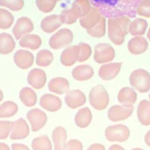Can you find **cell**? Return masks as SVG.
I'll use <instances>...</instances> for the list:
<instances>
[{
  "instance_id": "obj_1",
  "label": "cell",
  "mask_w": 150,
  "mask_h": 150,
  "mask_svg": "<svg viewBox=\"0 0 150 150\" xmlns=\"http://www.w3.org/2000/svg\"><path fill=\"white\" fill-rule=\"evenodd\" d=\"M139 1H91L94 7L98 8L103 16L118 18L135 17L136 8Z\"/></svg>"
},
{
  "instance_id": "obj_2",
  "label": "cell",
  "mask_w": 150,
  "mask_h": 150,
  "mask_svg": "<svg viewBox=\"0 0 150 150\" xmlns=\"http://www.w3.org/2000/svg\"><path fill=\"white\" fill-rule=\"evenodd\" d=\"M130 19L127 16L111 18L108 21V35L116 45H122L129 32Z\"/></svg>"
},
{
  "instance_id": "obj_3",
  "label": "cell",
  "mask_w": 150,
  "mask_h": 150,
  "mask_svg": "<svg viewBox=\"0 0 150 150\" xmlns=\"http://www.w3.org/2000/svg\"><path fill=\"white\" fill-rule=\"evenodd\" d=\"M89 102L91 105L97 110L105 109L109 103V95L102 85L93 87L89 93Z\"/></svg>"
},
{
  "instance_id": "obj_4",
  "label": "cell",
  "mask_w": 150,
  "mask_h": 150,
  "mask_svg": "<svg viewBox=\"0 0 150 150\" xmlns=\"http://www.w3.org/2000/svg\"><path fill=\"white\" fill-rule=\"evenodd\" d=\"M130 84L139 93H146L150 90V74L145 70H134L129 76Z\"/></svg>"
},
{
  "instance_id": "obj_5",
  "label": "cell",
  "mask_w": 150,
  "mask_h": 150,
  "mask_svg": "<svg viewBox=\"0 0 150 150\" xmlns=\"http://www.w3.org/2000/svg\"><path fill=\"white\" fill-rule=\"evenodd\" d=\"M105 136L110 142H124L129 137V129L121 124L110 125L105 128Z\"/></svg>"
},
{
  "instance_id": "obj_6",
  "label": "cell",
  "mask_w": 150,
  "mask_h": 150,
  "mask_svg": "<svg viewBox=\"0 0 150 150\" xmlns=\"http://www.w3.org/2000/svg\"><path fill=\"white\" fill-rule=\"evenodd\" d=\"M73 39L71 30L63 28L54 33L49 39V45L52 49H58L70 44Z\"/></svg>"
},
{
  "instance_id": "obj_7",
  "label": "cell",
  "mask_w": 150,
  "mask_h": 150,
  "mask_svg": "<svg viewBox=\"0 0 150 150\" xmlns=\"http://www.w3.org/2000/svg\"><path fill=\"white\" fill-rule=\"evenodd\" d=\"M115 56L114 48L107 43H99L94 47V59L98 63H104L113 60Z\"/></svg>"
},
{
  "instance_id": "obj_8",
  "label": "cell",
  "mask_w": 150,
  "mask_h": 150,
  "mask_svg": "<svg viewBox=\"0 0 150 150\" xmlns=\"http://www.w3.org/2000/svg\"><path fill=\"white\" fill-rule=\"evenodd\" d=\"M26 118L30 124L31 129L33 132H37L42 128L47 122L46 113L38 108H33L26 114Z\"/></svg>"
},
{
  "instance_id": "obj_9",
  "label": "cell",
  "mask_w": 150,
  "mask_h": 150,
  "mask_svg": "<svg viewBox=\"0 0 150 150\" xmlns=\"http://www.w3.org/2000/svg\"><path fill=\"white\" fill-rule=\"evenodd\" d=\"M132 105H114L108 111V117L112 121H122L128 118L132 113Z\"/></svg>"
},
{
  "instance_id": "obj_10",
  "label": "cell",
  "mask_w": 150,
  "mask_h": 150,
  "mask_svg": "<svg viewBox=\"0 0 150 150\" xmlns=\"http://www.w3.org/2000/svg\"><path fill=\"white\" fill-rule=\"evenodd\" d=\"M33 28V23L29 18L21 17L16 21L12 29V33L16 39H19L32 32Z\"/></svg>"
},
{
  "instance_id": "obj_11",
  "label": "cell",
  "mask_w": 150,
  "mask_h": 150,
  "mask_svg": "<svg viewBox=\"0 0 150 150\" xmlns=\"http://www.w3.org/2000/svg\"><path fill=\"white\" fill-rule=\"evenodd\" d=\"M29 134V128L26 121L19 118L13 122V125L10 134V138L12 140L22 139L26 138Z\"/></svg>"
},
{
  "instance_id": "obj_12",
  "label": "cell",
  "mask_w": 150,
  "mask_h": 150,
  "mask_svg": "<svg viewBox=\"0 0 150 150\" xmlns=\"http://www.w3.org/2000/svg\"><path fill=\"white\" fill-rule=\"evenodd\" d=\"M65 103L71 108H77L82 106L86 101L85 94L80 90H69L65 96Z\"/></svg>"
},
{
  "instance_id": "obj_13",
  "label": "cell",
  "mask_w": 150,
  "mask_h": 150,
  "mask_svg": "<svg viewBox=\"0 0 150 150\" xmlns=\"http://www.w3.org/2000/svg\"><path fill=\"white\" fill-rule=\"evenodd\" d=\"M27 80L33 88L40 89L44 87L46 82V73L40 69H33L29 72Z\"/></svg>"
},
{
  "instance_id": "obj_14",
  "label": "cell",
  "mask_w": 150,
  "mask_h": 150,
  "mask_svg": "<svg viewBox=\"0 0 150 150\" xmlns=\"http://www.w3.org/2000/svg\"><path fill=\"white\" fill-rule=\"evenodd\" d=\"M33 55L28 50H18L13 55L15 64L22 69H28L33 63Z\"/></svg>"
},
{
  "instance_id": "obj_15",
  "label": "cell",
  "mask_w": 150,
  "mask_h": 150,
  "mask_svg": "<svg viewBox=\"0 0 150 150\" xmlns=\"http://www.w3.org/2000/svg\"><path fill=\"white\" fill-rule=\"evenodd\" d=\"M39 104L45 110L54 112L58 111L62 107V101L58 97L50 94H45L41 96Z\"/></svg>"
},
{
  "instance_id": "obj_16",
  "label": "cell",
  "mask_w": 150,
  "mask_h": 150,
  "mask_svg": "<svg viewBox=\"0 0 150 150\" xmlns=\"http://www.w3.org/2000/svg\"><path fill=\"white\" fill-rule=\"evenodd\" d=\"M101 17L99 9L96 7H92L86 16L80 18V24L86 30H89L94 28L100 22Z\"/></svg>"
},
{
  "instance_id": "obj_17",
  "label": "cell",
  "mask_w": 150,
  "mask_h": 150,
  "mask_svg": "<svg viewBox=\"0 0 150 150\" xmlns=\"http://www.w3.org/2000/svg\"><path fill=\"white\" fill-rule=\"evenodd\" d=\"M79 45L71 46L66 47L62 53L60 57L62 64L65 66H71L79 60Z\"/></svg>"
},
{
  "instance_id": "obj_18",
  "label": "cell",
  "mask_w": 150,
  "mask_h": 150,
  "mask_svg": "<svg viewBox=\"0 0 150 150\" xmlns=\"http://www.w3.org/2000/svg\"><path fill=\"white\" fill-rule=\"evenodd\" d=\"M122 63H111L101 66L98 70V76L104 80H110L119 73Z\"/></svg>"
},
{
  "instance_id": "obj_19",
  "label": "cell",
  "mask_w": 150,
  "mask_h": 150,
  "mask_svg": "<svg viewBox=\"0 0 150 150\" xmlns=\"http://www.w3.org/2000/svg\"><path fill=\"white\" fill-rule=\"evenodd\" d=\"M63 24L60 15H51L44 18L40 23L43 31L46 33H52L57 29Z\"/></svg>"
},
{
  "instance_id": "obj_20",
  "label": "cell",
  "mask_w": 150,
  "mask_h": 150,
  "mask_svg": "<svg viewBox=\"0 0 150 150\" xmlns=\"http://www.w3.org/2000/svg\"><path fill=\"white\" fill-rule=\"evenodd\" d=\"M148 42L142 36H135L128 43V49L133 54H139L145 52L148 48Z\"/></svg>"
},
{
  "instance_id": "obj_21",
  "label": "cell",
  "mask_w": 150,
  "mask_h": 150,
  "mask_svg": "<svg viewBox=\"0 0 150 150\" xmlns=\"http://www.w3.org/2000/svg\"><path fill=\"white\" fill-rule=\"evenodd\" d=\"M70 85L68 80L64 77H54L48 84L49 90L54 93L62 94L69 91Z\"/></svg>"
},
{
  "instance_id": "obj_22",
  "label": "cell",
  "mask_w": 150,
  "mask_h": 150,
  "mask_svg": "<svg viewBox=\"0 0 150 150\" xmlns=\"http://www.w3.org/2000/svg\"><path fill=\"white\" fill-rule=\"evenodd\" d=\"M52 137L54 150H63L67 138L66 130L63 127L58 126L53 129Z\"/></svg>"
},
{
  "instance_id": "obj_23",
  "label": "cell",
  "mask_w": 150,
  "mask_h": 150,
  "mask_svg": "<svg viewBox=\"0 0 150 150\" xmlns=\"http://www.w3.org/2000/svg\"><path fill=\"white\" fill-rule=\"evenodd\" d=\"M137 117L143 125H150V102L146 100L141 101L137 110Z\"/></svg>"
},
{
  "instance_id": "obj_24",
  "label": "cell",
  "mask_w": 150,
  "mask_h": 150,
  "mask_svg": "<svg viewBox=\"0 0 150 150\" xmlns=\"http://www.w3.org/2000/svg\"><path fill=\"white\" fill-rule=\"evenodd\" d=\"M94 75L93 69L88 64H81L75 67L72 70L73 77L77 81H85Z\"/></svg>"
},
{
  "instance_id": "obj_25",
  "label": "cell",
  "mask_w": 150,
  "mask_h": 150,
  "mask_svg": "<svg viewBox=\"0 0 150 150\" xmlns=\"http://www.w3.org/2000/svg\"><path fill=\"white\" fill-rule=\"evenodd\" d=\"M137 98V94L135 90L128 87L121 88L117 97L118 101L122 105H132L136 102Z\"/></svg>"
},
{
  "instance_id": "obj_26",
  "label": "cell",
  "mask_w": 150,
  "mask_h": 150,
  "mask_svg": "<svg viewBox=\"0 0 150 150\" xmlns=\"http://www.w3.org/2000/svg\"><path fill=\"white\" fill-rule=\"evenodd\" d=\"M92 120V114L88 107L80 108L76 114L74 122L79 128H86L89 125Z\"/></svg>"
},
{
  "instance_id": "obj_27",
  "label": "cell",
  "mask_w": 150,
  "mask_h": 150,
  "mask_svg": "<svg viewBox=\"0 0 150 150\" xmlns=\"http://www.w3.org/2000/svg\"><path fill=\"white\" fill-rule=\"evenodd\" d=\"M42 44L40 38L35 34H27L23 36L19 40V45L21 47L29 48L32 50H36Z\"/></svg>"
},
{
  "instance_id": "obj_28",
  "label": "cell",
  "mask_w": 150,
  "mask_h": 150,
  "mask_svg": "<svg viewBox=\"0 0 150 150\" xmlns=\"http://www.w3.org/2000/svg\"><path fill=\"white\" fill-rule=\"evenodd\" d=\"M15 47V40L9 33H0V53L6 54L10 53Z\"/></svg>"
},
{
  "instance_id": "obj_29",
  "label": "cell",
  "mask_w": 150,
  "mask_h": 150,
  "mask_svg": "<svg viewBox=\"0 0 150 150\" xmlns=\"http://www.w3.org/2000/svg\"><path fill=\"white\" fill-rule=\"evenodd\" d=\"M19 98L22 103L27 107L34 106L37 101L35 92L30 87H23L19 93Z\"/></svg>"
},
{
  "instance_id": "obj_30",
  "label": "cell",
  "mask_w": 150,
  "mask_h": 150,
  "mask_svg": "<svg viewBox=\"0 0 150 150\" xmlns=\"http://www.w3.org/2000/svg\"><path fill=\"white\" fill-rule=\"evenodd\" d=\"M91 8V4L88 1L77 0L73 2L71 9L77 18H81L86 16L90 12Z\"/></svg>"
},
{
  "instance_id": "obj_31",
  "label": "cell",
  "mask_w": 150,
  "mask_h": 150,
  "mask_svg": "<svg viewBox=\"0 0 150 150\" xmlns=\"http://www.w3.org/2000/svg\"><path fill=\"white\" fill-rule=\"evenodd\" d=\"M147 26L148 23L146 21L138 18L130 23L129 32L132 36H141L145 33Z\"/></svg>"
},
{
  "instance_id": "obj_32",
  "label": "cell",
  "mask_w": 150,
  "mask_h": 150,
  "mask_svg": "<svg viewBox=\"0 0 150 150\" xmlns=\"http://www.w3.org/2000/svg\"><path fill=\"white\" fill-rule=\"evenodd\" d=\"M33 150H52V143L47 135H42L35 138L31 143Z\"/></svg>"
},
{
  "instance_id": "obj_33",
  "label": "cell",
  "mask_w": 150,
  "mask_h": 150,
  "mask_svg": "<svg viewBox=\"0 0 150 150\" xmlns=\"http://www.w3.org/2000/svg\"><path fill=\"white\" fill-rule=\"evenodd\" d=\"M18 111L17 104L11 101H8L0 105V118H9L15 115Z\"/></svg>"
},
{
  "instance_id": "obj_34",
  "label": "cell",
  "mask_w": 150,
  "mask_h": 150,
  "mask_svg": "<svg viewBox=\"0 0 150 150\" xmlns=\"http://www.w3.org/2000/svg\"><path fill=\"white\" fill-rule=\"evenodd\" d=\"M53 60V53L46 49L40 50L36 56V63L41 67L49 66Z\"/></svg>"
},
{
  "instance_id": "obj_35",
  "label": "cell",
  "mask_w": 150,
  "mask_h": 150,
  "mask_svg": "<svg viewBox=\"0 0 150 150\" xmlns=\"http://www.w3.org/2000/svg\"><path fill=\"white\" fill-rule=\"evenodd\" d=\"M13 16L9 11L5 9L0 8V29L9 28L13 23Z\"/></svg>"
},
{
  "instance_id": "obj_36",
  "label": "cell",
  "mask_w": 150,
  "mask_h": 150,
  "mask_svg": "<svg viewBox=\"0 0 150 150\" xmlns=\"http://www.w3.org/2000/svg\"><path fill=\"white\" fill-rule=\"evenodd\" d=\"M87 33L94 38H101L105 33V18L102 16L100 22L92 29L87 30Z\"/></svg>"
},
{
  "instance_id": "obj_37",
  "label": "cell",
  "mask_w": 150,
  "mask_h": 150,
  "mask_svg": "<svg viewBox=\"0 0 150 150\" xmlns=\"http://www.w3.org/2000/svg\"><path fill=\"white\" fill-rule=\"evenodd\" d=\"M136 12L140 16L150 18V1H139L137 5Z\"/></svg>"
},
{
  "instance_id": "obj_38",
  "label": "cell",
  "mask_w": 150,
  "mask_h": 150,
  "mask_svg": "<svg viewBox=\"0 0 150 150\" xmlns=\"http://www.w3.org/2000/svg\"><path fill=\"white\" fill-rule=\"evenodd\" d=\"M79 46V62H83L87 60L91 54V48L90 46L86 43H80Z\"/></svg>"
},
{
  "instance_id": "obj_39",
  "label": "cell",
  "mask_w": 150,
  "mask_h": 150,
  "mask_svg": "<svg viewBox=\"0 0 150 150\" xmlns=\"http://www.w3.org/2000/svg\"><path fill=\"white\" fill-rule=\"evenodd\" d=\"M60 15L61 16L63 23L66 25H71L74 23L77 19V17L71 8L66 9L62 11Z\"/></svg>"
},
{
  "instance_id": "obj_40",
  "label": "cell",
  "mask_w": 150,
  "mask_h": 150,
  "mask_svg": "<svg viewBox=\"0 0 150 150\" xmlns=\"http://www.w3.org/2000/svg\"><path fill=\"white\" fill-rule=\"evenodd\" d=\"M13 122L10 121H0V140L7 138L11 132Z\"/></svg>"
},
{
  "instance_id": "obj_41",
  "label": "cell",
  "mask_w": 150,
  "mask_h": 150,
  "mask_svg": "<svg viewBox=\"0 0 150 150\" xmlns=\"http://www.w3.org/2000/svg\"><path fill=\"white\" fill-rule=\"evenodd\" d=\"M57 2L54 1H36V4L40 11L43 12L48 13L51 12L55 7Z\"/></svg>"
},
{
  "instance_id": "obj_42",
  "label": "cell",
  "mask_w": 150,
  "mask_h": 150,
  "mask_svg": "<svg viewBox=\"0 0 150 150\" xmlns=\"http://www.w3.org/2000/svg\"><path fill=\"white\" fill-rule=\"evenodd\" d=\"M24 5L23 1L18 0H11V1H0V5L5 7H7L12 11H19L21 10Z\"/></svg>"
},
{
  "instance_id": "obj_43",
  "label": "cell",
  "mask_w": 150,
  "mask_h": 150,
  "mask_svg": "<svg viewBox=\"0 0 150 150\" xmlns=\"http://www.w3.org/2000/svg\"><path fill=\"white\" fill-rule=\"evenodd\" d=\"M63 150H83V144L77 139H70L66 143Z\"/></svg>"
},
{
  "instance_id": "obj_44",
  "label": "cell",
  "mask_w": 150,
  "mask_h": 150,
  "mask_svg": "<svg viewBox=\"0 0 150 150\" xmlns=\"http://www.w3.org/2000/svg\"><path fill=\"white\" fill-rule=\"evenodd\" d=\"M11 148L12 150H30L29 147L26 145L18 143L13 144L11 145Z\"/></svg>"
},
{
  "instance_id": "obj_45",
  "label": "cell",
  "mask_w": 150,
  "mask_h": 150,
  "mask_svg": "<svg viewBox=\"0 0 150 150\" xmlns=\"http://www.w3.org/2000/svg\"><path fill=\"white\" fill-rule=\"evenodd\" d=\"M87 150H105V146L101 144H93L91 145Z\"/></svg>"
},
{
  "instance_id": "obj_46",
  "label": "cell",
  "mask_w": 150,
  "mask_h": 150,
  "mask_svg": "<svg viewBox=\"0 0 150 150\" xmlns=\"http://www.w3.org/2000/svg\"><path fill=\"white\" fill-rule=\"evenodd\" d=\"M144 141L146 144L150 147V130H149L144 136Z\"/></svg>"
},
{
  "instance_id": "obj_47",
  "label": "cell",
  "mask_w": 150,
  "mask_h": 150,
  "mask_svg": "<svg viewBox=\"0 0 150 150\" xmlns=\"http://www.w3.org/2000/svg\"><path fill=\"white\" fill-rule=\"evenodd\" d=\"M108 150H125V149L121 146H120L119 145L115 144V145H111L109 148Z\"/></svg>"
},
{
  "instance_id": "obj_48",
  "label": "cell",
  "mask_w": 150,
  "mask_h": 150,
  "mask_svg": "<svg viewBox=\"0 0 150 150\" xmlns=\"http://www.w3.org/2000/svg\"><path fill=\"white\" fill-rule=\"evenodd\" d=\"M0 150H10V149L7 144L4 142H0Z\"/></svg>"
},
{
  "instance_id": "obj_49",
  "label": "cell",
  "mask_w": 150,
  "mask_h": 150,
  "mask_svg": "<svg viewBox=\"0 0 150 150\" xmlns=\"http://www.w3.org/2000/svg\"><path fill=\"white\" fill-rule=\"evenodd\" d=\"M3 97H4V94H3V93L2 91L0 90V102L3 99Z\"/></svg>"
},
{
  "instance_id": "obj_50",
  "label": "cell",
  "mask_w": 150,
  "mask_h": 150,
  "mask_svg": "<svg viewBox=\"0 0 150 150\" xmlns=\"http://www.w3.org/2000/svg\"><path fill=\"white\" fill-rule=\"evenodd\" d=\"M131 150H144V149H141V148H134V149H131Z\"/></svg>"
},
{
  "instance_id": "obj_51",
  "label": "cell",
  "mask_w": 150,
  "mask_h": 150,
  "mask_svg": "<svg viewBox=\"0 0 150 150\" xmlns=\"http://www.w3.org/2000/svg\"><path fill=\"white\" fill-rule=\"evenodd\" d=\"M149 100H150V93H149Z\"/></svg>"
}]
</instances>
